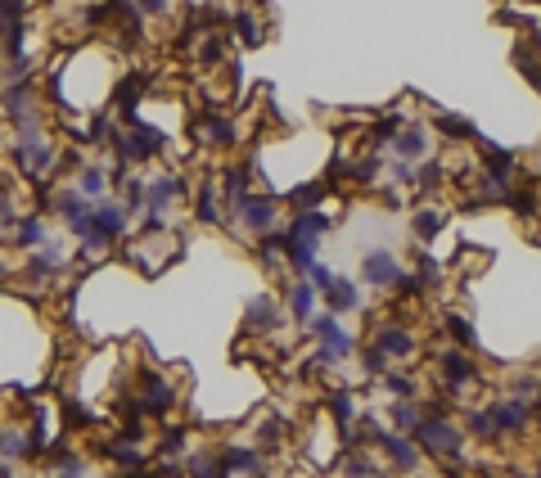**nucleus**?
I'll return each mask as SVG.
<instances>
[{"label": "nucleus", "instance_id": "nucleus-1", "mask_svg": "<svg viewBox=\"0 0 541 478\" xmlns=\"http://www.w3.org/2000/svg\"><path fill=\"white\" fill-rule=\"evenodd\" d=\"M532 425V401L510 393V397H492L488 406H473L469 411V433L483 442H501V438H519Z\"/></svg>", "mask_w": 541, "mask_h": 478}, {"label": "nucleus", "instance_id": "nucleus-2", "mask_svg": "<svg viewBox=\"0 0 541 478\" xmlns=\"http://www.w3.org/2000/svg\"><path fill=\"white\" fill-rule=\"evenodd\" d=\"M411 442L424 451V456H438V460H464V429L447 416V406L433 401V406H420V420L406 429Z\"/></svg>", "mask_w": 541, "mask_h": 478}, {"label": "nucleus", "instance_id": "nucleus-3", "mask_svg": "<svg viewBox=\"0 0 541 478\" xmlns=\"http://www.w3.org/2000/svg\"><path fill=\"white\" fill-rule=\"evenodd\" d=\"M176 253H181V239L172 235V226H163V222H145L135 235H126V262L131 266H141L145 276H158L163 266H172L176 262Z\"/></svg>", "mask_w": 541, "mask_h": 478}, {"label": "nucleus", "instance_id": "nucleus-4", "mask_svg": "<svg viewBox=\"0 0 541 478\" xmlns=\"http://www.w3.org/2000/svg\"><path fill=\"white\" fill-rule=\"evenodd\" d=\"M131 235V213H126V203H117V198H100V203H91V226H86V235H82V253L86 257H104L117 239H126Z\"/></svg>", "mask_w": 541, "mask_h": 478}, {"label": "nucleus", "instance_id": "nucleus-5", "mask_svg": "<svg viewBox=\"0 0 541 478\" xmlns=\"http://www.w3.org/2000/svg\"><path fill=\"white\" fill-rule=\"evenodd\" d=\"M226 213L235 217L239 231H248L253 239H262V235H270V231L285 226V198L280 194H266V190H248L239 203H230Z\"/></svg>", "mask_w": 541, "mask_h": 478}, {"label": "nucleus", "instance_id": "nucleus-6", "mask_svg": "<svg viewBox=\"0 0 541 478\" xmlns=\"http://www.w3.org/2000/svg\"><path fill=\"white\" fill-rule=\"evenodd\" d=\"M361 285H366V289H401L406 298L420 294V280L401 266V257H397L392 248H370V253L361 257Z\"/></svg>", "mask_w": 541, "mask_h": 478}, {"label": "nucleus", "instance_id": "nucleus-7", "mask_svg": "<svg viewBox=\"0 0 541 478\" xmlns=\"http://www.w3.org/2000/svg\"><path fill=\"white\" fill-rule=\"evenodd\" d=\"M10 154H14V163H19V172H23L28 181H45V176L59 167V145L50 141L45 131H23V135H14Z\"/></svg>", "mask_w": 541, "mask_h": 478}, {"label": "nucleus", "instance_id": "nucleus-8", "mask_svg": "<svg viewBox=\"0 0 541 478\" xmlns=\"http://www.w3.org/2000/svg\"><path fill=\"white\" fill-rule=\"evenodd\" d=\"M172 406H176V384H172V375H163V370H145V379H141V388H135V401H131V416H145V420H163V416H172Z\"/></svg>", "mask_w": 541, "mask_h": 478}, {"label": "nucleus", "instance_id": "nucleus-9", "mask_svg": "<svg viewBox=\"0 0 541 478\" xmlns=\"http://www.w3.org/2000/svg\"><path fill=\"white\" fill-rule=\"evenodd\" d=\"M366 447H375V451H384L388 456V469H397V474H420V465H424V451L411 442V433H401V429H370L366 433Z\"/></svg>", "mask_w": 541, "mask_h": 478}, {"label": "nucleus", "instance_id": "nucleus-10", "mask_svg": "<svg viewBox=\"0 0 541 478\" xmlns=\"http://www.w3.org/2000/svg\"><path fill=\"white\" fill-rule=\"evenodd\" d=\"M0 109H5V117L14 122V131H41V100H36V86L32 77H19V82H5V91H0Z\"/></svg>", "mask_w": 541, "mask_h": 478}, {"label": "nucleus", "instance_id": "nucleus-11", "mask_svg": "<svg viewBox=\"0 0 541 478\" xmlns=\"http://www.w3.org/2000/svg\"><path fill=\"white\" fill-rule=\"evenodd\" d=\"M190 194V185H185V176L181 172H154V176H145V222H163L167 226V213H172V203L176 198H185Z\"/></svg>", "mask_w": 541, "mask_h": 478}, {"label": "nucleus", "instance_id": "nucleus-12", "mask_svg": "<svg viewBox=\"0 0 541 478\" xmlns=\"http://www.w3.org/2000/svg\"><path fill=\"white\" fill-rule=\"evenodd\" d=\"M370 348L384 352L388 361H411L420 352V338L411 325H401V320H375L370 329Z\"/></svg>", "mask_w": 541, "mask_h": 478}, {"label": "nucleus", "instance_id": "nucleus-13", "mask_svg": "<svg viewBox=\"0 0 541 478\" xmlns=\"http://www.w3.org/2000/svg\"><path fill=\"white\" fill-rule=\"evenodd\" d=\"M388 150H392V158H401V163H424V158H433V150H438V135H433V126H424V122H401V126L392 131Z\"/></svg>", "mask_w": 541, "mask_h": 478}, {"label": "nucleus", "instance_id": "nucleus-14", "mask_svg": "<svg viewBox=\"0 0 541 478\" xmlns=\"http://www.w3.org/2000/svg\"><path fill=\"white\" fill-rule=\"evenodd\" d=\"M433 366H438L442 388H451V393H464L469 384H479V379H483V370H479V361L469 357V348H442Z\"/></svg>", "mask_w": 541, "mask_h": 478}, {"label": "nucleus", "instance_id": "nucleus-15", "mask_svg": "<svg viewBox=\"0 0 541 478\" xmlns=\"http://www.w3.org/2000/svg\"><path fill=\"white\" fill-rule=\"evenodd\" d=\"M285 325V303L276 294H253L244 307V329L248 334H276Z\"/></svg>", "mask_w": 541, "mask_h": 478}, {"label": "nucleus", "instance_id": "nucleus-16", "mask_svg": "<svg viewBox=\"0 0 541 478\" xmlns=\"http://www.w3.org/2000/svg\"><path fill=\"white\" fill-rule=\"evenodd\" d=\"M194 141L208 145V150H235L239 145V126H235V117H222V113H198Z\"/></svg>", "mask_w": 541, "mask_h": 478}, {"label": "nucleus", "instance_id": "nucleus-17", "mask_svg": "<svg viewBox=\"0 0 541 478\" xmlns=\"http://www.w3.org/2000/svg\"><path fill=\"white\" fill-rule=\"evenodd\" d=\"M285 312H289L294 325H307V320L320 312V289H316L307 276H294L289 289H285Z\"/></svg>", "mask_w": 541, "mask_h": 478}, {"label": "nucleus", "instance_id": "nucleus-18", "mask_svg": "<svg viewBox=\"0 0 541 478\" xmlns=\"http://www.w3.org/2000/svg\"><path fill=\"white\" fill-rule=\"evenodd\" d=\"M320 307L334 312V316H348V312H361V307H366V294H361V285H352L348 276H334V280L320 289Z\"/></svg>", "mask_w": 541, "mask_h": 478}, {"label": "nucleus", "instance_id": "nucleus-19", "mask_svg": "<svg viewBox=\"0 0 541 478\" xmlns=\"http://www.w3.org/2000/svg\"><path fill=\"white\" fill-rule=\"evenodd\" d=\"M194 222L198 226H222L226 222V203H222L217 176H203L198 181V190H194Z\"/></svg>", "mask_w": 541, "mask_h": 478}, {"label": "nucleus", "instance_id": "nucleus-20", "mask_svg": "<svg viewBox=\"0 0 541 478\" xmlns=\"http://www.w3.org/2000/svg\"><path fill=\"white\" fill-rule=\"evenodd\" d=\"M73 190H77L86 203H100V198H109V190H113V181H109V167H100V163H86V167H77V176H73Z\"/></svg>", "mask_w": 541, "mask_h": 478}, {"label": "nucleus", "instance_id": "nucleus-21", "mask_svg": "<svg viewBox=\"0 0 541 478\" xmlns=\"http://www.w3.org/2000/svg\"><path fill=\"white\" fill-rule=\"evenodd\" d=\"M10 239H14L19 248H36V244H45V239H50V226H45V217H41V213H23V217L10 226Z\"/></svg>", "mask_w": 541, "mask_h": 478}, {"label": "nucleus", "instance_id": "nucleus-22", "mask_svg": "<svg viewBox=\"0 0 541 478\" xmlns=\"http://www.w3.org/2000/svg\"><path fill=\"white\" fill-rule=\"evenodd\" d=\"M86 208H91V203H86L73 185H59V190L50 194V213H54V217H63V226L73 222V217H82Z\"/></svg>", "mask_w": 541, "mask_h": 478}, {"label": "nucleus", "instance_id": "nucleus-23", "mask_svg": "<svg viewBox=\"0 0 541 478\" xmlns=\"http://www.w3.org/2000/svg\"><path fill=\"white\" fill-rule=\"evenodd\" d=\"M190 478H230L226 460H222V447H198L190 456Z\"/></svg>", "mask_w": 541, "mask_h": 478}, {"label": "nucleus", "instance_id": "nucleus-24", "mask_svg": "<svg viewBox=\"0 0 541 478\" xmlns=\"http://www.w3.org/2000/svg\"><path fill=\"white\" fill-rule=\"evenodd\" d=\"M325 406H329V420H334V429H348V425L357 420V393H348V388L329 393V397H325Z\"/></svg>", "mask_w": 541, "mask_h": 478}, {"label": "nucleus", "instance_id": "nucleus-25", "mask_svg": "<svg viewBox=\"0 0 541 478\" xmlns=\"http://www.w3.org/2000/svg\"><path fill=\"white\" fill-rule=\"evenodd\" d=\"M433 135H442V141H451V145H464V141H473V122H464L456 113H438L433 117Z\"/></svg>", "mask_w": 541, "mask_h": 478}, {"label": "nucleus", "instance_id": "nucleus-26", "mask_svg": "<svg viewBox=\"0 0 541 478\" xmlns=\"http://www.w3.org/2000/svg\"><path fill=\"white\" fill-rule=\"evenodd\" d=\"M442 231H447V213H438V208H420V213L411 217V235H416V239H424V244H429V239H438Z\"/></svg>", "mask_w": 541, "mask_h": 478}, {"label": "nucleus", "instance_id": "nucleus-27", "mask_svg": "<svg viewBox=\"0 0 541 478\" xmlns=\"http://www.w3.org/2000/svg\"><path fill=\"white\" fill-rule=\"evenodd\" d=\"M230 32L244 41V45H262V19L257 14H248V10H239V14H230Z\"/></svg>", "mask_w": 541, "mask_h": 478}, {"label": "nucleus", "instance_id": "nucleus-28", "mask_svg": "<svg viewBox=\"0 0 541 478\" xmlns=\"http://www.w3.org/2000/svg\"><path fill=\"white\" fill-rule=\"evenodd\" d=\"M117 185H122V203H126V213H141V208H145V176H141V172H126Z\"/></svg>", "mask_w": 541, "mask_h": 478}, {"label": "nucleus", "instance_id": "nucleus-29", "mask_svg": "<svg viewBox=\"0 0 541 478\" xmlns=\"http://www.w3.org/2000/svg\"><path fill=\"white\" fill-rule=\"evenodd\" d=\"M379 379H384V388H388L392 397H420V379L406 375V370H384Z\"/></svg>", "mask_w": 541, "mask_h": 478}, {"label": "nucleus", "instance_id": "nucleus-30", "mask_svg": "<svg viewBox=\"0 0 541 478\" xmlns=\"http://www.w3.org/2000/svg\"><path fill=\"white\" fill-rule=\"evenodd\" d=\"M280 442H285V425H280V416H262V425H257V451L280 447Z\"/></svg>", "mask_w": 541, "mask_h": 478}, {"label": "nucleus", "instance_id": "nucleus-31", "mask_svg": "<svg viewBox=\"0 0 541 478\" xmlns=\"http://www.w3.org/2000/svg\"><path fill=\"white\" fill-rule=\"evenodd\" d=\"M442 325H447V334L456 338L460 348H473V344H479V334H473V325H469V320H464L460 312H451V316H447Z\"/></svg>", "mask_w": 541, "mask_h": 478}, {"label": "nucleus", "instance_id": "nucleus-32", "mask_svg": "<svg viewBox=\"0 0 541 478\" xmlns=\"http://www.w3.org/2000/svg\"><path fill=\"white\" fill-rule=\"evenodd\" d=\"M325 181H311V185H298L289 190V203H298V208H320V198H325Z\"/></svg>", "mask_w": 541, "mask_h": 478}, {"label": "nucleus", "instance_id": "nucleus-33", "mask_svg": "<svg viewBox=\"0 0 541 478\" xmlns=\"http://www.w3.org/2000/svg\"><path fill=\"white\" fill-rule=\"evenodd\" d=\"M131 5H135V14H141V19H172L176 0H131Z\"/></svg>", "mask_w": 541, "mask_h": 478}, {"label": "nucleus", "instance_id": "nucleus-34", "mask_svg": "<svg viewBox=\"0 0 541 478\" xmlns=\"http://www.w3.org/2000/svg\"><path fill=\"white\" fill-rule=\"evenodd\" d=\"M54 478H86V460L77 456H59V474Z\"/></svg>", "mask_w": 541, "mask_h": 478}]
</instances>
